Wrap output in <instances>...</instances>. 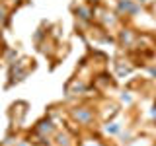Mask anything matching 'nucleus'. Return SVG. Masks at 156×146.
<instances>
[{
	"label": "nucleus",
	"instance_id": "nucleus-1",
	"mask_svg": "<svg viewBox=\"0 0 156 146\" xmlns=\"http://www.w3.org/2000/svg\"><path fill=\"white\" fill-rule=\"evenodd\" d=\"M105 130H107V133H111V134H115V133H119V130H121V125H117V123H107Z\"/></svg>",
	"mask_w": 156,
	"mask_h": 146
}]
</instances>
